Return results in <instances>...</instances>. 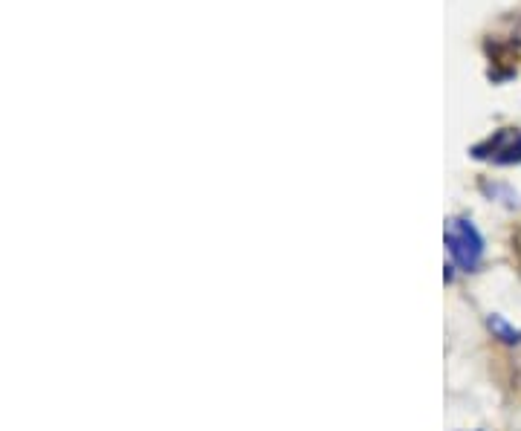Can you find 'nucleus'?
I'll use <instances>...</instances> for the list:
<instances>
[{
    "instance_id": "1",
    "label": "nucleus",
    "mask_w": 521,
    "mask_h": 431,
    "mask_svg": "<svg viewBox=\"0 0 521 431\" xmlns=\"http://www.w3.org/2000/svg\"><path fill=\"white\" fill-rule=\"evenodd\" d=\"M446 249L461 270L472 272L484 258V238L478 235V229L469 220L455 217L446 223Z\"/></svg>"
},
{
    "instance_id": "2",
    "label": "nucleus",
    "mask_w": 521,
    "mask_h": 431,
    "mask_svg": "<svg viewBox=\"0 0 521 431\" xmlns=\"http://www.w3.org/2000/svg\"><path fill=\"white\" fill-rule=\"evenodd\" d=\"M475 157L481 160H493L498 165H510V162H521V131L504 128L495 136H490L484 145L475 148Z\"/></svg>"
},
{
    "instance_id": "3",
    "label": "nucleus",
    "mask_w": 521,
    "mask_h": 431,
    "mask_svg": "<svg viewBox=\"0 0 521 431\" xmlns=\"http://www.w3.org/2000/svg\"><path fill=\"white\" fill-rule=\"evenodd\" d=\"M490 327H493L495 336H498L501 342H507V345H516V342H521L519 327H513V324L507 322V319H501V316H493V319H490Z\"/></svg>"
}]
</instances>
